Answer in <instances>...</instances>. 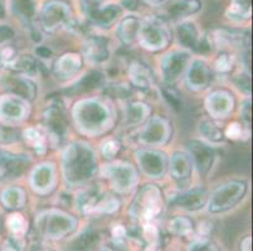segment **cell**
I'll list each match as a JSON object with an SVG mask.
<instances>
[{"label": "cell", "instance_id": "22", "mask_svg": "<svg viewBox=\"0 0 253 251\" xmlns=\"http://www.w3.org/2000/svg\"><path fill=\"white\" fill-rule=\"evenodd\" d=\"M211 231V224H209V222H207V221H204V222H202V224L199 225V235L203 238V240H206V238L208 236Z\"/></svg>", "mask_w": 253, "mask_h": 251}, {"label": "cell", "instance_id": "8", "mask_svg": "<svg viewBox=\"0 0 253 251\" xmlns=\"http://www.w3.org/2000/svg\"><path fill=\"white\" fill-rule=\"evenodd\" d=\"M206 202V192L203 190L192 191L190 193L183 195L178 199V204L180 207L186 210H197Z\"/></svg>", "mask_w": 253, "mask_h": 251}, {"label": "cell", "instance_id": "3", "mask_svg": "<svg viewBox=\"0 0 253 251\" xmlns=\"http://www.w3.org/2000/svg\"><path fill=\"white\" fill-rule=\"evenodd\" d=\"M162 210V201L159 196V191L155 187H146L139 193V197L131 209V214L135 217L150 221Z\"/></svg>", "mask_w": 253, "mask_h": 251}, {"label": "cell", "instance_id": "16", "mask_svg": "<svg viewBox=\"0 0 253 251\" xmlns=\"http://www.w3.org/2000/svg\"><path fill=\"white\" fill-rule=\"evenodd\" d=\"M8 225L14 234H23L25 230V220L20 215H11L8 220Z\"/></svg>", "mask_w": 253, "mask_h": 251}, {"label": "cell", "instance_id": "10", "mask_svg": "<svg viewBox=\"0 0 253 251\" xmlns=\"http://www.w3.org/2000/svg\"><path fill=\"white\" fill-rule=\"evenodd\" d=\"M228 17L233 19L243 20L250 18L251 15V0H232V5L229 8Z\"/></svg>", "mask_w": 253, "mask_h": 251}, {"label": "cell", "instance_id": "15", "mask_svg": "<svg viewBox=\"0 0 253 251\" xmlns=\"http://www.w3.org/2000/svg\"><path fill=\"white\" fill-rule=\"evenodd\" d=\"M202 132L204 133V136L208 138H211V141H218L222 138V132L215 127L214 124L211 123V122L206 121L203 122V126H202Z\"/></svg>", "mask_w": 253, "mask_h": 251}, {"label": "cell", "instance_id": "12", "mask_svg": "<svg viewBox=\"0 0 253 251\" xmlns=\"http://www.w3.org/2000/svg\"><path fill=\"white\" fill-rule=\"evenodd\" d=\"M131 78H132V82L135 84H137L139 87H146L150 83L151 75L149 73V71L145 68L142 64L134 63L132 67H131L130 71Z\"/></svg>", "mask_w": 253, "mask_h": 251}, {"label": "cell", "instance_id": "27", "mask_svg": "<svg viewBox=\"0 0 253 251\" xmlns=\"http://www.w3.org/2000/svg\"><path fill=\"white\" fill-rule=\"evenodd\" d=\"M11 53H13V52H11V49H10L9 54H11ZM3 58L6 59V58H8V55H3ZM9 59H11V61H13V59H14V58H13V55H9Z\"/></svg>", "mask_w": 253, "mask_h": 251}, {"label": "cell", "instance_id": "29", "mask_svg": "<svg viewBox=\"0 0 253 251\" xmlns=\"http://www.w3.org/2000/svg\"><path fill=\"white\" fill-rule=\"evenodd\" d=\"M148 1H151V3H159V1H163V0H148Z\"/></svg>", "mask_w": 253, "mask_h": 251}, {"label": "cell", "instance_id": "21", "mask_svg": "<svg viewBox=\"0 0 253 251\" xmlns=\"http://www.w3.org/2000/svg\"><path fill=\"white\" fill-rule=\"evenodd\" d=\"M117 149H119L117 144L115 143L114 141H110L105 144V147H103L102 151H103V153L106 155V157H112V156H114L115 153L117 152Z\"/></svg>", "mask_w": 253, "mask_h": 251}, {"label": "cell", "instance_id": "9", "mask_svg": "<svg viewBox=\"0 0 253 251\" xmlns=\"http://www.w3.org/2000/svg\"><path fill=\"white\" fill-rule=\"evenodd\" d=\"M86 54L91 61L100 62L107 57L106 41L102 38H92L86 45Z\"/></svg>", "mask_w": 253, "mask_h": 251}, {"label": "cell", "instance_id": "19", "mask_svg": "<svg viewBox=\"0 0 253 251\" xmlns=\"http://www.w3.org/2000/svg\"><path fill=\"white\" fill-rule=\"evenodd\" d=\"M192 251H218V249L214 245L209 244L207 240H202L201 239L193 245Z\"/></svg>", "mask_w": 253, "mask_h": 251}, {"label": "cell", "instance_id": "13", "mask_svg": "<svg viewBox=\"0 0 253 251\" xmlns=\"http://www.w3.org/2000/svg\"><path fill=\"white\" fill-rule=\"evenodd\" d=\"M48 118V124H49L50 130L56 133L57 136L61 135L62 130H64V117L63 112L61 110V108L52 107L49 109V114L47 116Z\"/></svg>", "mask_w": 253, "mask_h": 251}, {"label": "cell", "instance_id": "4", "mask_svg": "<svg viewBox=\"0 0 253 251\" xmlns=\"http://www.w3.org/2000/svg\"><path fill=\"white\" fill-rule=\"evenodd\" d=\"M71 18V10L67 4L62 1H50L44 6L42 11V20L44 27L49 29L64 24Z\"/></svg>", "mask_w": 253, "mask_h": 251}, {"label": "cell", "instance_id": "24", "mask_svg": "<svg viewBox=\"0 0 253 251\" xmlns=\"http://www.w3.org/2000/svg\"><path fill=\"white\" fill-rule=\"evenodd\" d=\"M227 135L232 138H237L241 135V128H239L237 124H232L231 127L228 128V131H227Z\"/></svg>", "mask_w": 253, "mask_h": 251}, {"label": "cell", "instance_id": "26", "mask_svg": "<svg viewBox=\"0 0 253 251\" xmlns=\"http://www.w3.org/2000/svg\"><path fill=\"white\" fill-rule=\"evenodd\" d=\"M242 251H251V238H246L242 241Z\"/></svg>", "mask_w": 253, "mask_h": 251}, {"label": "cell", "instance_id": "20", "mask_svg": "<svg viewBox=\"0 0 253 251\" xmlns=\"http://www.w3.org/2000/svg\"><path fill=\"white\" fill-rule=\"evenodd\" d=\"M231 67H232V62L231 59H229L228 55L223 54L222 57L217 61V68L218 71H220V72H227V71L231 69Z\"/></svg>", "mask_w": 253, "mask_h": 251}, {"label": "cell", "instance_id": "6", "mask_svg": "<svg viewBox=\"0 0 253 251\" xmlns=\"http://www.w3.org/2000/svg\"><path fill=\"white\" fill-rule=\"evenodd\" d=\"M199 8H201L199 0H180V1H176L170 6L169 17L174 18V19L185 17L188 14L195 13Z\"/></svg>", "mask_w": 253, "mask_h": 251}, {"label": "cell", "instance_id": "11", "mask_svg": "<svg viewBox=\"0 0 253 251\" xmlns=\"http://www.w3.org/2000/svg\"><path fill=\"white\" fill-rule=\"evenodd\" d=\"M179 40L188 47H195L198 41V31L194 24L185 23L178 28Z\"/></svg>", "mask_w": 253, "mask_h": 251}, {"label": "cell", "instance_id": "23", "mask_svg": "<svg viewBox=\"0 0 253 251\" xmlns=\"http://www.w3.org/2000/svg\"><path fill=\"white\" fill-rule=\"evenodd\" d=\"M112 235H114L115 240H116V239H124V236L126 235V230L124 229V226H121V225H116V226L112 229Z\"/></svg>", "mask_w": 253, "mask_h": 251}, {"label": "cell", "instance_id": "2", "mask_svg": "<svg viewBox=\"0 0 253 251\" xmlns=\"http://www.w3.org/2000/svg\"><path fill=\"white\" fill-rule=\"evenodd\" d=\"M140 41L145 48L149 49H160L167 45L169 40V32L164 23L158 18L146 19L139 28Z\"/></svg>", "mask_w": 253, "mask_h": 251}, {"label": "cell", "instance_id": "5", "mask_svg": "<svg viewBox=\"0 0 253 251\" xmlns=\"http://www.w3.org/2000/svg\"><path fill=\"white\" fill-rule=\"evenodd\" d=\"M120 13H121V9L116 4H110V5L106 6L100 5L97 8L88 10V17L96 24L102 25V27H109L110 24H112L117 19Z\"/></svg>", "mask_w": 253, "mask_h": 251}, {"label": "cell", "instance_id": "28", "mask_svg": "<svg viewBox=\"0 0 253 251\" xmlns=\"http://www.w3.org/2000/svg\"><path fill=\"white\" fill-rule=\"evenodd\" d=\"M100 251H112L111 249H109V248H103V249H101Z\"/></svg>", "mask_w": 253, "mask_h": 251}, {"label": "cell", "instance_id": "25", "mask_svg": "<svg viewBox=\"0 0 253 251\" xmlns=\"http://www.w3.org/2000/svg\"><path fill=\"white\" fill-rule=\"evenodd\" d=\"M84 4H86L87 11L91 10V9H95L97 6L102 5V0H84Z\"/></svg>", "mask_w": 253, "mask_h": 251}, {"label": "cell", "instance_id": "7", "mask_svg": "<svg viewBox=\"0 0 253 251\" xmlns=\"http://www.w3.org/2000/svg\"><path fill=\"white\" fill-rule=\"evenodd\" d=\"M140 22L135 17L126 18L119 28V34L125 43H132L139 33Z\"/></svg>", "mask_w": 253, "mask_h": 251}, {"label": "cell", "instance_id": "1", "mask_svg": "<svg viewBox=\"0 0 253 251\" xmlns=\"http://www.w3.org/2000/svg\"><path fill=\"white\" fill-rule=\"evenodd\" d=\"M76 226V220L66 214L52 211L38 218V230L48 239H61Z\"/></svg>", "mask_w": 253, "mask_h": 251}, {"label": "cell", "instance_id": "30", "mask_svg": "<svg viewBox=\"0 0 253 251\" xmlns=\"http://www.w3.org/2000/svg\"><path fill=\"white\" fill-rule=\"evenodd\" d=\"M38 251H49V250H38Z\"/></svg>", "mask_w": 253, "mask_h": 251}, {"label": "cell", "instance_id": "14", "mask_svg": "<svg viewBox=\"0 0 253 251\" xmlns=\"http://www.w3.org/2000/svg\"><path fill=\"white\" fill-rule=\"evenodd\" d=\"M169 230L175 235H188L189 232H192L193 230V224L189 218L186 217H176L174 220L170 221L169 224Z\"/></svg>", "mask_w": 253, "mask_h": 251}, {"label": "cell", "instance_id": "18", "mask_svg": "<svg viewBox=\"0 0 253 251\" xmlns=\"http://www.w3.org/2000/svg\"><path fill=\"white\" fill-rule=\"evenodd\" d=\"M144 236L150 244V248H155L159 241V232L154 225H145Z\"/></svg>", "mask_w": 253, "mask_h": 251}, {"label": "cell", "instance_id": "17", "mask_svg": "<svg viewBox=\"0 0 253 251\" xmlns=\"http://www.w3.org/2000/svg\"><path fill=\"white\" fill-rule=\"evenodd\" d=\"M25 138H27L28 143L31 144L32 147L38 149V151H39V147L44 146V144H43L42 136H41V133H39L38 131L34 130V128H31V130H28L27 132H25Z\"/></svg>", "mask_w": 253, "mask_h": 251}]
</instances>
